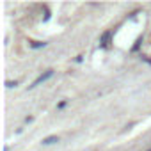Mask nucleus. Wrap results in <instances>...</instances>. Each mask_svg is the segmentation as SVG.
Wrapping results in <instances>:
<instances>
[{"instance_id": "nucleus-5", "label": "nucleus", "mask_w": 151, "mask_h": 151, "mask_svg": "<svg viewBox=\"0 0 151 151\" xmlns=\"http://www.w3.org/2000/svg\"><path fill=\"white\" fill-rule=\"evenodd\" d=\"M6 86H7V87H16V86H18V82H16V80H14V82H7Z\"/></svg>"}, {"instance_id": "nucleus-6", "label": "nucleus", "mask_w": 151, "mask_h": 151, "mask_svg": "<svg viewBox=\"0 0 151 151\" xmlns=\"http://www.w3.org/2000/svg\"><path fill=\"white\" fill-rule=\"evenodd\" d=\"M149 151H151V149H149Z\"/></svg>"}, {"instance_id": "nucleus-4", "label": "nucleus", "mask_w": 151, "mask_h": 151, "mask_svg": "<svg viewBox=\"0 0 151 151\" xmlns=\"http://www.w3.org/2000/svg\"><path fill=\"white\" fill-rule=\"evenodd\" d=\"M45 45H46V43H34L32 48H41V46H45Z\"/></svg>"}, {"instance_id": "nucleus-2", "label": "nucleus", "mask_w": 151, "mask_h": 151, "mask_svg": "<svg viewBox=\"0 0 151 151\" xmlns=\"http://www.w3.org/2000/svg\"><path fill=\"white\" fill-rule=\"evenodd\" d=\"M53 142H59V137H57V135H52V137L43 139V144H45V146H50V144H53Z\"/></svg>"}, {"instance_id": "nucleus-1", "label": "nucleus", "mask_w": 151, "mask_h": 151, "mask_svg": "<svg viewBox=\"0 0 151 151\" xmlns=\"http://www.w3.org/2000/svg\"><path fill=\"white\" fill-rule=\"evenodd\" d=\"M52 75H53V71H52V69H48V71H45L43 75H39V77H37V78H36V80L32 82V86H30V87H36V86H39V84H43V82H46V80H48V78L52 77Z\"/></svg>"}, {"instance_id": "nucleus-3", "label": "nucleus", "mask_w": 151, "mask_h": 151, "mask_svg": "<svg viewBox=\"0 0 151 151\" xmlns=\"http://www.w3.org/2000/svg\"><path fill=\"white\" fill-rule=\"evenodd\" d=\"M109 37H110V32L103 34V37H101V45H103V46H107V45H109Z\"/></svg>"}]
</instances>
